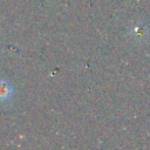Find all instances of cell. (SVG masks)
I'll list each match as a JSON object with an SVG mask.
<instances>
[{
  "mask_svg": "<svg viewBox=\"0 0 150 150\" xmlns=\"http://www.w3.org/2000/svg\"><path fill=\"white\" fill-rule=\"evenodd\" d=\"M11 96V87L7 82H0V100H7Z\"/></svg>",
  "mask_w": 150,
  "mask_h": 150,
  "instance_id": "obj_1",
  "label": "cell"
}]
</instances>
